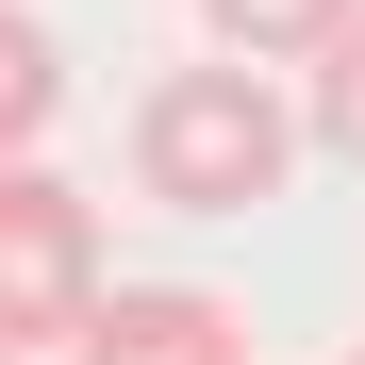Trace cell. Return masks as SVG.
I'll return each mask as SVG.
<instances>
[{
	"instance_id": "ba28073f",
	"label": "cell",
	"mask_w": 365,
	"mask_h": 365,
	"mask_svg": "<svg viewBox=\"0 0 365 365\" xmlns=\"http://www.w3.org/2000/svg\"><path fill=\"white\" fill-rule=\"evenodd\" d=\"M349 365H365V349H349Z\"/></svg>"
},
{
	"instance_id": "5b68a950",
	"label": "cell",
	"mask_w": 365,
	"mask_h": 365,
	"mask_svg": "<svg viewBox=\"0 0 365 365\" xmlns=\"http://www.w3.org/2000/svg\"><path fill=\"white\" fill-rule=\"evenodd\" d=\"M50 116H67V50H50V17H17V0H0V166H17Z\"/></svg>"
},
{
	"instance_id": "6da1fadb",
	"label": "cell",
	"mask_w": 365,
	"mask_h": 365,
	"mask_svg": "<svg viewBox=\"0 0 365 365\" xmlns=\"http://www.w3.org/2000/svg\"><path fill=\"white\" fill-rule=\"evenodd\" d=\"M299 133H316V116H282V83L250 50H216V67H166L133 100V182L166 216H250V200H282Z\"/></svg>"
},
{
	"instance_id": "7a4b0ae2",
	"label": "cell",
	"mask_w": 365,
	"mask_h": 365,
	"mask_svg": "<svg viewBox=\"0 0 365 365\" xmlns=\"http://www.w3.org/2000/svg\"><path fill=\"white\" fill-rule=\"evenodd\" d=\"M100 299H116L100 282V200L17 150V166H0V349H17V365L34 349H83Z\"/></svg>"
},
{
	"instance_id": "3957f363",
	"label": "cell",
	"mask_w": 365,
	"mask_h": 365,
	"mask_svg": "<svg viewBox=\"0 0 365 365\" xmlns=\"http://www.w3.org/2000/svg\"><path fill=\"white\" fill-rule=\"evenodd\" d=\"M67 365H250V349H232V316H216L200 282H116Z\"/></svg>"
},
{
	"instance_id": "8992f818",
	"label": "cell",
	"mask_w": 365,
	"mask_h": 365,
	"mask_svg": "<svg viewBox=\"0 0 365 365\" xmlns=\"http://www.w3.org/2000/svg\"><path fill=\"white\" fill-rule=\"evenodd\" d=\"M299 116H316V150H349V166H365V17L316 50V100H299Z\"/></svg>"
},
{
	"instance_id": "277c9868",
	"label": "cell",
	"mask_w": 365,
	"mask_h": 365,
	"mask_svg": "<svg viewBox=\"0 0 365 365\" xmlns=\"http://www.w3.org/2000/svg\"><path fill=\"white\" fill-rule=\"evenodd\" d=\"M349 17H365V0H200V34H216V50H250V67H316Z\"/></svg>"
},
{
	"instance_id": "52a82bcc",
	"label": "cell",
	"mask_w": 365,
	"mask_h": 365,
	"mask_svg": "<svg viewBox=\"0 0 365 365\" xmlns=\"http://www.w3.org/2000/svg\"><path fill=\"white\" fill-rule=\"evenodd\" d=\"M0 365H17V349H0Z\"/></svg>"
}]
</instances>
